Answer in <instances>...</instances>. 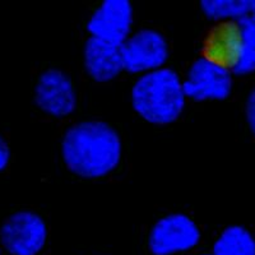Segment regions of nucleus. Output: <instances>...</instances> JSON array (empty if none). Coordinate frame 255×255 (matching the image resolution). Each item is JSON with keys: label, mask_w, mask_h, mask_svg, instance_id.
<instances>
[{"label": "nucleus", "mask_w": 255, "mask_h": 255, "mask_svg": "<svg viewBox=\"0 0 255 255\" xmlns=\"http://www.w3.org/2000/svg\"><path fill=\"white\" fill-rule=\"evenodd\" d=\"M234 84L232 70L200 56L191 64L183 81L186 99L195 102L225 101L231 96Z\"/></svg>", "instance_id": "423d86ee"}, {"label": "nucleus", "mask_w": 255, "mask_h": 255, "mask_svg": "<svg viewBox=\"0 0 255 255\" xmlns=\"http://www.w3.org/2000/svg\"><path fill=\"white\" fill-rule=\"evenodd\" d=\"M202 232L194 220L184 213L159 218L148 236V249L153 255H175L194 249Z\"/></svg>", "instance_id": "20e7f679"}, {"label": "nucleus", "mask_w": 255, "mask_h": 255, "mask_svg": "<svg viewBox=\"0 0 255 255\" xmlns=\"http://www.w3.org/2000/svg\"><path fill=\"white\" fill-rule=\"evenodd\" d=\"M0 255H1V250H0Z\"/></svg>", "instance_id": "a211bd4d"}, {"label": "nucleus", "mask_w": 255, "mask_h": 255, "mask_svg": "<svg viewBox=\"0 0 255 255\" xmlns=\"http://www.w3.org/2000/svg\"><path fill=\"white\" fill-rule=\"evenodd\" d=\"M245 115H247V122L250 131L255 136V87L248 96L247 104H245Z\"/></svg>", "instance_id": "4468645a"}, {"label": "nucleus", "mask_w": 255, "mask_h": 255, "mask_svg": "<svg viewBox=\"0 0 255 255\" xmlns=\"http://www.w3.org/2000/svg\"><path fill=\"white\" fill-rule=\"evenodd\" d=\"M83 63L87 74L95 82L108 83L114 81L124 70L122 46L90 37L84 44Z\"/></svg>", "instance_id": "9d476101"}, {"label": "nucleus", "mask_w": 255, "mask_h": 255, "mask_svg": "<svg viewBox=\"0 0 255 255\" xmlns=\"http://www.w3.org/2000/svg\"><path fill=\"white\" fill-rule=\"evenodd\" d=\"M186 105L183 81L170 68L145 73L131 88L133 110L152 125H170L179 120Z\"/></svg>", "instance_id": "f03ea898"}, {"label": "nucleus", "mask_w": 255, "mask_h": 255, "mask_svg": "<svg viewBox=\"0 0 255 255\" xmlns=\"http://www.w3.org/2000/svg\"><path fill=\"white\" fill-rule=\"evenodd\" d=\"M133 6L129 0H104L87 22L91 37L122 46L130 37Z\"/></svg>", "instance_id": "6e6552de"}, {"label": "nucleus", "mask_w": 255, "mask_h": 255, "mask_svg": "<svg viewBox=\"0 0 255 255\" xmlns=\"http://www.w3.org/2000/svg\"><path fill=\"white\" fill-rule=\"evenodd\" d=\"M255 0H202L200 10L207 19L216 22H239L252 15Z\"/></svg>", "instance_id": "f8f14e48"}, {"label": "nucleus", "mask_w": 255, "mask_h": 255, "mask_svg": "<svg viewBox=\"0 0 255 255\" xmlns=\"http://www.w3.org/2000/svg\"><path fill=\"white\" fill-rule=\"evenodd\" d=\"M243 51V32L239 22L215 24L203 42V58L226 69L234 70Z\"/></svg>", "instance_id": "1a4fd4ad"}, {"label": "nucleus", "mask_w": 255, "mask_h": 255, "mask_svg": "<svg viewBox=\"0 0 255 255\" xmlns=\"http://www.w3.org/2000/svg\"><path fill=\"white\" fill-rule=\"evenodd\" d=\"M35 104L42 113L56 119L72 115L78 99L70 77L55 68L41 73L35 86Z\"/></svg>", "instance_id": "0eeeda50"}, {"label": "nucleus", "mask_w": 255, "mask_h": 255, "mask_svg": "<svg viewBox=\"0 0 255 255\" xmlns=\"http://www.w3.org/2000/svg\"><path fill=\"white\" fill-rule=\"evenodd\" d=\"M250 17L255 20V3H254V8H253V12H252V15H250Z\"/></svg>", "instance_id": "dca6fc26"}, {"label": "nucleus", "mask_w": 255, "mask_h": 255, "mask_svg": "<svg viewBox=\"0 0 255 255\" xmlns=\"http://www.w3.org/2000/svg\"><path fill=\"white\" fill-rule=\"evenodd\" d=\"M9 161H10V148L6 140L0 135V172L8 167Z\"/></svg>", "instance_id": "2eb2a0df"}, {"label": "nucleus", "mask_w": 255, "mask_h": 255, "mask_svg": "<svg viewBox=\"0 0 255 255\" xmlns=\"http://www.w3.org/2000/svg\"><path fill=\"white\" fill-rule=\"evenodd\" d=\"M124 70L130 74H145L165 68L170 50L167 40L156 29L135 32L122 45Z\"/></svg>", "instance_id": "39448f33"}, {"label": "nucleus", "mask_w": 255, "mask_h": 255, "mask_svg": "<svg viewBox=\"0 0 255 255\" xmlns=\"http://www.w3.org/2000/svg\"><path fill=\"white\" fill-rule=\"evenodd\" d=\"M243 32V51L238 65L234 68V76L245 77L255 72V20L245 17L239 20Z\"/></svg>", "instance_id": "ddd939ff"}, {"label": "nucleus", "mask_w": 255, "mask_h": 255, "mask_svg": "<svg viewBox=\"0 0 255 255\" xmlns=\"http://www.w3.org/2000/svg\"><path fill=\"white\" fill-rule=\"evenodd\" d=\"M46 241V222L32 211L14 212L0 227V243L10 255H37Z\"/></svg>", "instance_id": "7ed1b4c3"}, {"label": "nucleus", "mask_w": 255, "mask_h": 255, "mask_svg": "<svg viewBox=\"0 0 255 255\" xmlns=\"http://www.w3.org/2000/svg\"><path fill=\"white\" fill-rule=\"evenodd\" d=\"M122 153L119 133L101 120L73 124L61 140L64 165L72 174L82 179L108 176L120 165Z\"/></svg>", "instance_id": "f257e3e1"}, {"label": "nucleus", "mask_w": 255, "mask_h": 255, "mask_svg": "<svg viewBox=\"0 0 255 255\" xmlns=\"http://www.w3.org/2000/svg\"><path fill=\"white\" fill-rule=\"evenodd\" d=\"M213 255H255V238L247 227L232 225L215 241Z\"/></svg>", "instance_id": "9b49d317"}, {"label": "nucleus", "mask_w": 255, "mask_h": 255, "mask_svg": "<svg viewBox=\"0 0 255 255\" xmlns=\"http://www.w3.org/2000/svg\"><path fill=\"white\" fill-rule=\"evenodd\" d=\"M199 255H213V254H199Z\"/></svg>", "instance_id": "f3484780"}]
</instances>
